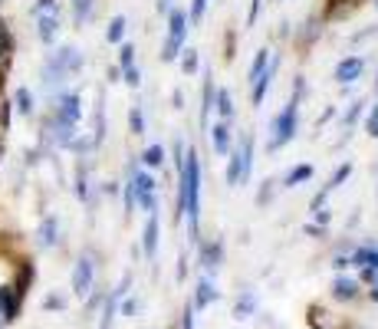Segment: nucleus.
<instances>
[{"label":"nucleus","mask_w":378,"mask_h":329,"mask_svg":"<svg viewBox=\"0 0 378 329\" xmlns=\"http://www.w3.org/2000/svg\"><path fill=\"white\" fill-rule=\"evenodd\" d=\"M204 10H207V0H194V3H191L188 24H201V20H204Z\"/></svg>","instance_id":"2f4dec72"},{"label":"nucleus","mask_w":378,"mask_h":329,"mask_svg":"<svg viewBox=\"0 0 378 329\" xmlns=\"http://www.w3.org/2000/svg\"><path fill=\"white\" fill-rule=\"evenodd\" d=\"M211 142H214V152L221 155V158H227L230 155V122H217L214 128H211Z\"/></svg>","instance_id":"2eb2a0df"},{"label":"nucleus","mask_w":378,"mask_h":329,"mask_svg":"<svg viewBox=\"0 0 378 329\" xmlns=\"http://www.w3.org/2000/svg\"><path fill=\"white\" fill-rule=\"evenodd\" d=\"M158 228H162V221H158V211H148V221H145V234H141V247L148 257H155L158 251Z\"/></svg>","instance_id":"4468645a"},{"label":"nucleus","mask_w":378,"mask_h":329,"mask_svg":"<svg viewBox=\"0 0 378 329\" xmlns=\"http://www.w3.org/2000/svg\"><path fill=\"white\" fill-rule=\"evenodd\" d=\"M92 287H96V260H92V253H83L73 267V293L86 300Z\"/></svg>","instance_id":"423d86ee"},{"label":"nucleus","mask_w":378,"mask_h":329,"mask_svg":"<svg viewBox=\"0 0 378 329\" xmlns=\"http://www.w3.org/2000/svg\"><path fill=\"white\" fill-rule=\"evenodd\" d=\"M132 188H135V204H141L145 211H158V201H155V178L148 171H135L132 175Z\"/></svg>","instance_id":"6e6552de"},{"label":"nucleus","mask_w":378,"mask_h":329,"mask_svg":"<svg viewBox=\"0 0 378 329\" xmlns=\"http://www.w3.org/2000/svg\"><path fill=\"white\" fill-rule=\"evenodd\" d=\"M132 313H135V300H128V303L122 306V317H132Z\"/></svg>","instance_id":"e433bc0d"},{"label":"nucleus","mask_w":378,"mask_h":329,"mask_svg":"<svg viewBox=\"0 0 378 329\" xmlns=\"http://www.w3.org/2000/svg\"><path fill=\"white\" fill-rule=\"evenodd\" d=\"M128 122H132V135H145V119H141V109H139V106L132 109Z\"/></svg>","instance_id":"7c9ffc66"},{"label":"nucleus","mask_w":378,"mask_h":329,"mask_svg":"<svg viewBox=\"0 0 378 329\" xmlns=\"http://www.w3.org/2000/svg\"><path fill=\"white\" fill-rule=\"evenodd\" d=\"M13 102H17V112H20V115H33V109H37V106H33V92H30L26 86L17 89Z\"/></svg>","instance_id":"aec40b11"},{"label":"nucleus","mask_w":378,"mask_h":329,"mask_svg":"<svg viewBox=\"0 0 378 329\" xmlns=\"http://www.w3.org/2000/svg\"><path fill=\"white\" fill-rule=\"evenodd\" d=\"M20 313V293L13 287H0V319L3 323H13Z\"/></svg>","instance_id":"9d476101"},{"label":"nucleus","mask_w":378,"mask_h":329,"mask_svg":"<svg viewBox=\"0 0 378 329\" xmlns=\"http://www.w3.org/2000/svg\"><path fill=\"white\" fill-rule=\"evenodd\" d=\"M332 296H336V300H355V296H359V280L339 277L332 283Z\"/></svg>","instance_id":"f3484780"},{"label":"nucleus","mask_w":378,"mask_h":329,"mask_svg":"<svg viewBox=\"0 0 378 329\" xmlns=\"http://www.w3.org/2000/svg\"><path fill=\"white\" fill-rule=\"evenodd\" d=\"M250 164H253V139H243L237 152L227 155V185L247 181L250 178Z\"/></svg>","instance_id":"39448f33"},{"label":"nucleus","mask_w":378,"mask_h":329,"mask_svg":"<svg viewBox=\"0 0 378 329\" xmlns=\"http://www.w3.org/2000/svg\"><path fill=\"white\" fill-rule=\"evenodd\" d=\"M184 37H188V13L171 7L168 13V37H164V47H162V60L171 63L181 56V47H184Z\"/></svg>","instance_id":"20e7f679"},{"label":"nucleus","mask_w":378,"mask_h":329,"mask_svg":"<svg viewBox=\"0 0 378 329\" xmlns=\"http://www.w3.org/2000/svg\"><path fill=\"white\" fill-rule=\"evenodd\" d=\"M181 329H194V306H184V313H181Z\"/></svg>","instance_id":"72a5a7b5"},{"label":"nucleus","mask_w":378,"mask_h":329,"mask_svg":"<svg viewBox=\"0 0 378 329\" xmlns=\"http://www.w3.org/2000/svg\"><path fill=\"white\" fill-rule=\"evenodd\" d=\"M309 178H313V164H296L290 175H286V181H283V185H286V188H296V185L309 181Z\"/></svg>","instance_id":"412c9836"},{"label":"nucleus","mask_w":378,"mask_h":329,"mask_svg":"<svg viewBox=\"0 0 378 329\" xmlns=\"http://www.w3.org/2000/svg\"><path fill=\"white\" fill-rule=\"evenodd\" d=\"M119 66L126 69V66H135V47L132 43H122V50H119Z\"/></svg>","instance_id":"c756f323"},{"label":"nucleus","mask_w":378,"mask_h":329,"mask_svg":"<svg viewBox=\"0 0 378 329\" xmlns=\"http://www.w3.org/2000/svg\"><path fill=\"white\" fill-rule=\"evenodd\" d=\"M300 92H302V83H296V92L293 99L286 102V109L273 119V139H270V152H280L286 142L296 135V119H300Z\"/></svg>","instance_id":"7ed1b4c3"},{"label":"nucleus","mask_w":378,"mask_h":329,"mask_svg":"<svg viewBox=\"0 0 378 329\" xmlns=\"http://www.w3.org/2000/svg\"><path fill=\"white\" fill-rule=\"evenodd\" d=\"M141 162L148 164V168H158V164L164 162V149L162 145H148V149L141 152Z\"/></svg>","instance_id":"b1692460"},{"label":"nucleus","mask_w":378,"mask_h":329,"mask_svg":"<svg viewBox=\"0 0 378 329\" xmlns=\"http://www.w3.org/2000/svg\"><path fill=\"white\" fill-rule=\"evenodd\" d=\"M60 13H43V17H37V37H40V43H46L50 47L53 40L60 37Z\"/></svg>","instance_id":"9b49d317"},{"label":"nucleus","mask_w":378,"mask_h":329,"mask_svg":"<svg viewBox=\"0 0 378 329\" xmlns=\"http://www.w3.org/2000/svg\"><path fill=\"white\" fill-rule=\"evenodd\" d=\"M217 300V290L211 280H198V290H194V310H204V306H211Z\"/></svg>","instance_id":"dca6fc26"},{"label":"nucleus","mask_w":378,"mask_h":329,"mask_svg":"<svg viewBox=\"0 0 378 329\" xmlns=\"http://www.w3.org/2000/svg\"><path fill=\"white\" fill-rule=\"evenodd\" d=\"M158 10H162V13H171V0H158Z\"/></svg>","instance_id":"4c0bfd02"},{"label":"nucleus","mask_w":378,"mask_h":329,"mask_svg":"<svg viewBox=\"0 0 378 329\" xmlns=\"http://www.w3.org/2000/svg\"><path fill=\"white\" fill-rule=\"evenodd\" d=\"M277 69H280V63L270 56V66H266L260 76L250 83V99H253V106H260L264 102V96H266V89H270V83H273V76H277Z\"/></svg>","instance_id":"1a4fd4ad"},{"label":"nucleus","mask_w":378,"mask_h":329,"mask_svg":"<svg viewBox=\"0 0 378 329\" xmlns=\"http://www.w3.org/2000/svg\"><path fill=\"white\" fill-rule=\"evenodd\" d=\"M53 119L79 126V119H83V99H79V92H60L56 102H53Z\"/></svg>","instance_id":"0eeeda50"},{"label":"nucleus","mask_w":378,"mask_h":329,"mask_svg":"<svg viewBox=\"0 0 378 329\" xmlns=\"http://www.w3.org/2000/svg\"><path fill=\"white\" fill-rule=\"evenodd\" d=\"M43 13H60V0H33V17Z\"/></svg>","instance_id":"cd10ccee"},{"label":"nucleus","mask_w":378,"mask_h":329,"mask_svg":"<svg viewBox=\"0 0 378 329\" xmlns=\"http://www.w3.org/2000/svg\"><path fill=\"white\" fill-rule=\"evenodd\" d=\"M105 40H109V43H122V40H126V17H112V20H109Z\"/></svg>","instance_id":"5701e85b"},{"label":"nucleus","mask_w":378,"mask_h":329,"mask_svg":"<svg viewBox=\"0 0 378 329\" xmlns=\"http://www.w3.org/2000/svg\"><path fill=\"white\" fill-rule=\"evenodd\" d=\"M10 60V30H7V24L0 20V66Z\"/></svg>","instance_id":"a878e982"},{"label":"nucleus","mask_w":378,"mask_h":329,"mask_svg":"<svg viewBox=\"0 0 378 329\" xmlns=\"http://www.w3.org/2000/svg\"><path fill=\"white\" fill-rule=\"evenodd\" d=\"M83 69V53L76 50V47H60V50H53L46 56V63H43V86L46 89H56L63 86L69 76H76Z\"/></svg>","instance_id":"f03ea898"},{"label":"nucleus","mask_w":378,"mask_h":329,"mask_svg":"<svg viewBox=\"0 0 378 329\" xmlns=\"http://www.w3.org/2000/svg\"><path fill=\"white\" fill-rule=\"evenodd\" d=\"M181 69H184L188 76L198 73V50H184V56H181Z\"/></svg>","instance_id":"c85d7f7f"},{"label":"nucleus","mask_w":378,"mask_h":329,"mask_svg":"<svg viewBox=\"0 0 378 329\" xmlns=\"http://www.w3.org/2000/svg\"><path fill=\"white\" fill-rule=\"evenodd\" d=\"M362 69H366L362 56H345V60L336 66V79H339L342 86H349V83H355V79L362 76Z\"/></svg>","instance_id":"f8f14e48"},{"label":"nucleus","mask_w":378,"mask_h":329,"mask_svg":"<svg viewBox=\"0 0 378 329\" xmlns=\"http://www.w3.org/2000/svg\"><path fill=\"white\" fill-rule=\"evenodd\" d=\"M201 264L207 267V270H217V264H221V244H204L201 247Z\"/></svg>","instance_id":"4be33fe9"},{"label":"nucleus","mask_w":378,"mask_h":329,"mask_svg":"<svg viewBox=\"0 0 378 329\" xmlns=\"http://www.w3.org/2000/svg\"><path fill=\"white\" fill-rule=\"evenodd\" d=\"M46 306H50V310H60V306H63V300H60V296H46Z\"/></svg>","instance_id":"c9c22d12"},{"label":"nucleus","mask_w":378,"mask_h":329,"mask_svg":"<svg viewBox=\"0 0 378 329\" xmlns=\"http://www.w3.org/2000/svg\"><path fill=\"white\" fill-rule=\"evenodd\" d=\"M92 10H96V0H73V20L76 26H83L92 20Z\"/></svg>","instance_id":"6ab92c4d"},{"label":"nucleus","mask_w":378,"mask_h":329,"mask_svg":"<svg viewBox=\"0 0 378 329\" xmlns=\"http://www.w3.org/2000/svg\"><path fill=\"white\" fill-rule=\"evenodd\" d=\"M37 244L43 247V251H50V247H56L60 244V221L56 217H43V224H40L37 230Z\"/></svg>","instance_id":"ddd939ff"},{"label":"nucleus","mask_w":378,"mask_h":329,"mask_svg":"<svg viewBox=\"0 0 378 329\" xmlns=\"http://www.w3.org/2000/svg\"><path fill=\"white\" fill-rule=\"evenodd\" d=\"M188 217L191 237H198L201 228V158L194 152L184 155V164L178 171V211L175 221Z\"/></svg>","instance_id":"f257e3e1"},{"label":"nucleus","mask_w":378,"mask_h":329,"mask_svg":"<svg viewBox=\"0 0 378 329\" xmlns=\"http://www.w3.org/2000/svg\"><path fill=\"white\" fill-rule=\"evenodd\" d=\"M368 135H372V139H378V106L372 109V115H368Z\"/></svg>","instance_id":"f704fd0d"},{"label":"nucleus","mask_w":378,"mask_h":329,"mask_svg":"<svg viewBox=\"0 0 378 329\" xmlns=\"http://www.w3.org/2000/svg\"><path fill=\"white\" fill-rule=\"evenodd\" d=\"M214 109L221 112V119H224V122H230V119H234V96H230V89H217Z\"/></svg>","instance_id":"a211bd4d"},{"label":"nucleus","mask_w":378,"mask_h":329,"mask_svg":"<svg viewBox=\"0 0 378 329\" xmlns=\"http://www.w3.org/2000/svg\"><path fill=\"white\" fill-rule=\"evenodd\" d=\"M250 310H257V300H253V293H243L234 313H237V319H247V317H250Z\"/></svg>","instance_id":"bb28decb"},{"label":"nucleus","mask_w":378,"mask_h":329,"mask_svg":"<svg viewBox=\"0 0 378 329\" xmlns=\"http://www.w3.org/2000/svg\"><path fill=\"white\" fill-rule=\"evenodd\" d=\"M122 76H126V83H128V86H132V89H135V86H139V83H141L139 66H126V69H122Z\"/></svg>","instance_id":"473e14b6"},{"label":"nucleus","mask_w":378,"mask_h":329,"mask_svg":"<svg viewBox=\"0 0 378 329\" xmlns=\"http://www.w3.org/2000/svg\"><path fill=\"white\" fill-rule=\"evenodd\" d=\"M266 66H270V50H257V56H253V63H250V83L264 73Z\"/></svg>","instance_id":"393cba45"}]
</instances>
